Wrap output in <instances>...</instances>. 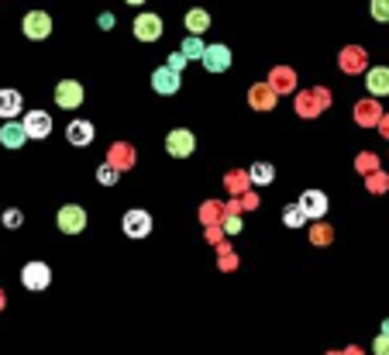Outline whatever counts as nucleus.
<instances>
[{
    "label": "nucleus",
    "mask_w": 389,
    "mask_h": 355,
    "mask_svg": "<svg viewBox=\"0 0 389 355\" xmlns=\"http://www.w3.org/2000/svg\"><path fill=\"white\" fill-rule=\"evenodd\" d=\"M193 149H196L193 131H186V128H176V131H169V138H165V152H169L172 159L193 156Z\"/></svg>",
    "instance_id": "f257e3e1"
},
{
    "label": "nucleus",
    "mask_w": 389,
    "mask_h": 355,
    "mask_svg": "<svg viewBox=\"0 0 389 355\" xmlns=\"http://www.w3.org/2000/svg\"><path fill=\"white\" fill-rule=\"evenodd\" d=\"M21 28H25V35H28L32 41H41V39L52 35V18H48L45 11H32V14H25Z\"/></svg>",
    "instance_id": "f03ea898"
},
{
    "label": "nucleus",
    "mask_w": 389,
    "mask_h": 355,
    "mask_svg": "<svg viewBox=\"0 0 389 355\" xmlns=\"http://www.w3.org/2000/svg\"><path fill=\"white\" fill-rule=\"evenodd\" d=\"M121 228H124L128 238H145L152 232V217H149V210H128L124 221H121Z\"/></svg>",
    "instance_id": "7ed1b4c3"
},
{
    "label": "nucleus",
    "mask_w": 389,
    "mask_h": 355,
    "mask_svg": "<svg viewBox=\"0 0 389 355\" xmlns=\"http://www.w3.org/2000/svg\"><path fill=\"white\" fill-rule=\"evenodd\" d=\"M59 228H62L66 235H79V232L86 228V210L76 207V203H66V207L59 210Z\"/></svg>",
    "instance_id": "20e7f679"
},
{
    "label": "nucleus",
    "mask_w": 389,
    "mask_h": 355,
    "mask_svg": "<svg viewBox=\"0 0 389 355\" xmlns=\"http://www.w3.org/2000/svg\"><path fill=\"white\" fill-rule=\"evenodd\" d=\"M55 104L66 107V111L79 107V104H83V86H79L76 79H62V83L55 86Z\"/></svg>",
    "instance_id": "39448f33"
},
{
    "label": "nucleus",
    "mask_w": 389,
    "mask_h": 355,
    "mask_svg": "<svg viewBox=\"0 0 389 355\" xmlns=\"http://www.w3.org/2000/svg\"><path fill=\"white\" fill-rule=\"evenodd\" d=\"M210 73H224L228 66H231V48L228 45H207V52H203V59H200Z\"/></svg>",
    "instance_id": "423d86ee"
},
{
    "label": "nucleus",
    "mask_w": 389,
    "mask_h": 355,
    "mask_svg": "<svg viewBox=\"0 0 389 355\" xmlns=\"http://www.w3.org/2000/svg\"><path fill=\"white\" fill-rule=\"evenodd\" d=\"M25 142H28V131H25L21 121H4L0 124V145L4 149H21Z\"/></svg>",
    "instance_id": "0eeeda50"
},
{
    "label": "nucleus",
    "mask_w": 389,
    "mask_h": 355,
    "mask_svg": "<svg viewBox=\"0 0 389 355\" xmlns=\"http://www.w3.org/2000/svg\"><path fill=\"white\" fill-rule=\"evenodd\" d=\"M48 279H52V273H48L45 262H28V266L21 269V283H25L28 290H45Z\"/></svg>",
    "instance_id": "6e6552de"
},
{
    "label": "nucleus",
    "mask_w": 389,
    "mask_h": 355,
    "mask_svg": "<svg viewBox=\"0 0 389 355\" xmlns=\"http://www.w3.org/2000/svg\"><path fill=\"white\" fill-rule=\"evenodd\" d=\"M152 90L162 93V97H172V93L179 90V73H176V69H169V66L156 69V73H152Z\"/></svg>",
    "instance_id": "1a4fd4ad"
},
{
    "label": "nucleus",
    "mask_w": 389,
    "mask_h": 355,
    "mask_svg": "<svg viewBox=\"0 0 389 355\" xmlns=\"http://www.w3.org/2000/svg\"><path fill=\"white\" fill-rule=\"evenodd\" d=\"M135 35L142 41H156L162 35V18L158 14H138L135 18Z\"/></svg>",
    "instance_id": "9d476101"
},
{
    "label": "nucleus",
    "mask_w": 389,
    "mask_h": 355,
    "mask_svg": "<svg viewBox=\"0 0 389 355\" xmlns=\"http://www.w3.org/2000/svg\"><path fill=\"white\" fill-rule=\"evenodd\" d=\"M21 124H25L28 138H48V131H52V118L45 111H28V118L21 121Z\"/></svg>",
    "instance_id": "9b49d317"
},
{
    "label": "nucleus",
    "mask_w": 389,
    "mask_h": 355,
    "mask_svg": "<svg viewBox=\"0 0 389 355\" xmlns=\"http://www.w3.org/2000/svg\"><path fill=\"white\" fill-rule=\"evenodd\" d=\"M365 90H369L372 97H389V69H386V66L369 69V76H365Z\"/></svg>",
    "instance_id": "f8f14e48"
},
{
    "label": "nucleus",
    "mask_w": 389,
    "mask_h": 355,
    "mask_svg": "<svg viewBox=\"0 0 389 355\" xmlns=\"http://www.w3.org/2000/svg\"><path fill=\"white\" fill-rule=\"evenodd\" d=\"M296 203L303 207V214H307V217H324V214H327V197H324L320 190H307Z\"/></svg>",
    "instance_id": "ddd939ff"
},
{
    "label": "nucleus",
    "mask_w": 389,
    "mask_h": 355,
    "mask_svg": "<svg viewBox=\"0 0 389 355\" xmlns=\"http://www.w3.org/2000/svg\"><path fill=\"white\" fill-rule=\"evenodd\" d=\"M93 124L90 121H73L69 128H66V138H69V145H79V149H86L90 142H93Z\"/></svg>",
    "instance_id": "4468645a"
},
{
    "label": "nucleus",
    "mask_w": 389,
    "mask_h": 355,
    "mask_svg": "<svg viewBox=\"0 0 389 355\" xmlns=\"http://www.w3.org/2000/svg\"><path fill=\"white\" fill-rule=\"evenodd\" d=\"M18 111H21V93L0 90V118H18Z\"/></svg>",
    "instance_id": "2eb2a0df"
},
{
    "label": "nucleus",
    "mask_w": 389,
    "mask_h": 355,
    "mask_svg": "<svg viewBox=\"0 0 389 355\" xmlns=\"http://www.w3.org/2000/svg\"><path fill=\"white\" fill-rule=\"evenodd\" d=\"M179 52H183V55L193 62V59H203L207 45H203V39H200V35H186V41H183V48H179Z\"/></svg>",
    "instance_id": "dca6fc26"
},
{
    "label": "nucleus",
    "mask_w": 389,
    "mask_h": 355,
    "mask_svg": "<svg viewBox=\"0 0 389 355\" xmlns=\"http://www.w3.org/2000/svg\"><path fill=\"white\" fill-rule=\"evenodd\" d=\"M207 25H210V14H207V11H200V7H196V11H190V14H186V28H190L193 35L207 32Z\"/></svg>",
    "instance_id": "f3484780"
},
{
    "label": "nucleus",
    "mask_w": 389,
    "mask_h": 355,
    "mask_svg": "<svg viewBox=\"0 0 389 355\" xmlns=\"http://www.w3.org/2000/svg\"><path fill=\"white\" fill-rule=\"evenodd\" d=\"M248 176H252V183L266 187V183H273V166H269V162H255V166L248 169Z\"/></svg>",
    "instance_id": "a211bd4d"
},
{
    "label": "nucleus",
    "mask_w": 389,
    "mask_h": 355,
    "mask_svg": "<svg viewBox=\"0 0 389 355\" xmlns=\"http://www.w3.org/2000/svg\"><path fill=\"white\" fill-rule=\"evenodd\" d=\"M282 221H286V228H303V225H307V214H303L300 203H293V207L282 210Z\"/></svg>",
    "instance_id": "6ab92c4d"
},
{
    "label": "nucleus",
    "mask_w": 389,
    "mask_h": 355,
    "mask_svg": "<svg viewBox=\"0 0 389 355\" xmlns=\"http://www.w3.org/2000/svg\"><path fill=\"white\" fill-rule=\"evenodd\" d=\"M117 180H121V173H117L111 162H104V166L97 169V183H104V187H114Z\"/></svg>",
    "instance_id": "aec40b11"
},
{
    "label": "nucleus",
    "mask_w": 389,
    "mask_h": 355,
    "mask_svg": "<svg viewBox=\"0 0 389 355\" xmlns=\"http://www.w3.org/2000/svg\"><path fill=\"white\" fill-rule=\"evenodd\" d=\"M372 18L376 21H389V0H372Z\"/></svg>",
    "instance_id": "412c9836"
},
{
    "label": "nucleus",
    "mask_w": 389,
    "mask_h": 355,
    "mask_svg": "<svg viewBox=\"0 0 389 355\" xmlns=\"http://www.w3.org/2000/svg\"><path fill=\"white\" fill-rule=\"evenodd\" d=\"M186 62H190V59H186L183 52H172V55H169V69H176V73H179V69H183Z\"/></svg>",
    "instance_id": "4be33fe9"
},
{
    "label": "nucleus",
    "mask_w": 389,
    "mask_h": 355,
    "mask_svg": "<svg viewBox=\"0 0 389 355\" xmlns=\"http://www.w3.org/2000/svg\"><path fill=\"white\" fill-rule=\"evenodd\" d=\"M4 225H7V228H18V225H21V210H7V214H4Z\"/></svg>",
    "instance_id": "5701e85b"
},
{
    "label": "nucleus",
    "mask_w": 389,
    "mask_h": 355,
    "mask_svg": "<svg viewBox=\"0 0 389 355\" xmlns=\"http://www.w3.org/2000/svg\"><path fill=\"white\" fill-rule=\"evenodd\" d=\"M372 349H376V355H389V338H386V335H379Z\"/></svg>",
    "instance_id": "b1692460"
},
{
    "label": "nucleus",
    "mask_w": 389,
    "mask_h": 355,
    "mask_svg": "<svg viewBox=\"0 0 389 355\" xmlns=\"http://www.w3.org/2000/svg\"><path fill=\"white\" fill-rule=\"evenodd\" d=\"M100 28H114V14H100Z\"/></svg>",
    "instance_id": "393cba45"
},
{
    "label": "nucleus",
    "mask_w": 389,
    "mask_h": 355,
    "mask_svg": "<svg viewBox=\"0 0 389 355\" xmlns=\"http://www.w3.org/2000/svg\"><path fill=\"white\" fill-rule=\"evenodd\" d=\"M383 335H386V338H389V317H386V321H383Z\"/></svg>",
    "instance_id": "a878e982"
},
{
    "label": "nucleus",
    "mask_w": 389,
    "mask_h": 355,
    "mask_svg": "<svg viewBox=\"0 0 389 355\" xmlns=\"http://www.w3.org/2000/svg\"><path fill=\"white\" fill-rule=\"evenodd\" d=\"M128 4H135V7H138V4H145V0H128Z\"/></svg>",
    "instance_id": "bb28decb"
}]
</instances>
